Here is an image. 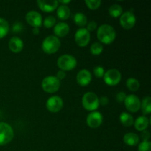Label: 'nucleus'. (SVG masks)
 I'll return each instance as SVG.
<instances>
[{
    "label": "nucleus",
    "instance_id": "f257e3e1",
    "mask_svg": "<svg viewBox=\"0 0 151 151\" xmlns=\"http://www.w3.org/2000/svg\"><path fill=\"white\" fill-rule=\"evenodd\" d=\"M116 36V33L114 28L111 25L107 24L100 25L97 30V37L101 44H112L114 41Z\"/></svg>",
    "mask_w": 151,
    "mask_h": 151
},
{
    "label": "nucleus",
    "instance_id": "f03ea898",
    "mask_svg": "<svg viewBox=\"0 0 151 151\" xmlns=\"http://www.w3.org/2000/svg\"><path fill=\"white\" fill-rule=\"evenodd\" d=\"M60 41L55 35H48L43 41L41 48L43 51L48 55L55 54L60 49Z\"/></svg>",
    "mask_w": 151,
    "mask_h": 151
},
{
    "label": "nucleus",
    "instance_id": "7ed1b4c3",
    "mask_svg": "<svg viewBox=\"0 0 151 151\" xmlns=\"http://www.w3.org/2000/svg\"><path fill=\"white\" fill-rule=\"evenodd\" d=\"M82 104L84 109L88 111H95L100 106L99 97L95 93L88 91L83 96Z\"/></svg>",
    "mask_w": 151,
    "mask_h": 151
},
{
    "label": "nucleus",
    "instance_id": "20e7f679",
    "mask_svg": "<svg viewBox=\"0 0 151 151\" xmlns=\"http://www.w3.org/2000/svg\"><path fill=\"white\" fill-rule=\"evenodd\" d=\"M78 64L77 59L71 55H62L58 58L57 60V65L60 70L72 71L75 69Z\"/></svg>",
    "mask_w": 151,
    "mask_h": 151
},
{
    "label": "nucleus",
    "instance_id": "39448f33",
    "mask_svg": "<svg viewBox=\"0 0 151 151\" xmlns=\"http://www.w3.org/2000/svg\"><path fill=\"white\" fill-rule=\"evenodd\" d=\"M14 131L11 125L4 122H0V146L5 145L13 140Z\"/></svg>",
    "mask_w": 151,
    "mask_h": 151
},
{
    "label": "nucleus",
    "instance_id": "423d86ee",
    "mask_svg": "<svg viewBox=\"0 0 151 151\" xmlns=\"http://www.w3.org/2000/svg\"><path fill=\"white\" fill-rule=\"evenodd\" d=\"M60 86V81L55 76L50 75L43 79L41 82V87L45 92L53 94L58 91Z\"/></svg>",
    "mask_w": 151,
    "mask_h": 151
},
{
    "label": "nucleus",
    "instance_id": "0eeeda50",
    "mask_svg": "<svg viewBox=\"0 0 151 151\" xmlns=\"http://www.w3.org/2000/svg\"><path fill=\"white\" fill-rule=\"evenodd\" d=\"M103 80L106 84L110 86L118 85L122 80V74L118 69H111L105 72Z\"/></svg>",
    "mask_w": 151,
    "mask_h": 151
},
{
    "label": "nucleus",
    "instance_id": "6e6552de",
    "mask_svg": "<svg viewBox=\"0 0 151 151\" xmlns=\"http://www.w3.org/2000/svg\"><path fill=\"white\" fill-rule=\"evenodd\" d=\"M137 19L134 13L131 11H126L122 13L119 16V24L125 29H131L136 24Z\"/></svg>",
    "mask_w": 151,
    "mask_h": 151
},
{
    "label": "nucleus",
    "instance_id": "1a4fd4ad",
    "mask_svg": "<svg viewBox=\"0 0 151 151\" xmlns=\"http://www.w3.org/2000/svg\"><path fill=\"white\" fill-rule=\"evenodd\" d=\"M47 110L51 113H58L63 107V100L59 96H51L49 97L46 103Z\"/></svg>",
    "mask_w": 151,
    "mask_h": 151
},
{
    "label": "nucleus",
    "instance_id": "9d476101",
    "mask_svg": "<svg viewBox=\"0 0 151 151\" xmlns=\"http://www.w3.org/2000/svg\"><path fill=\"white\" fill-rule=\"evenodd\" d=\"M90 39H91L90 32L86 28H80L75 32V41L77 45L79 47H86L89 43Z\"/></svg>",
    "mask_w": 151,
    "mask_h": 151
},
{
    "label": "nucleus",
    "instance_id": "9b49d317",
    "mask_svg": "<svg viewBox=\"0 0 151 151\" xmlns=\"http://www.w3.org/2000/svg\"><path fill=\"white\" fill-rule=\"evenodd\" d=\"M124 103L127 110L131 113H137L139 111L141 107V100L134 94H130L127 96Z\"/></svg>",
    "mask_w": 151,
    "mask_h": 151
},
{
    "label": "nucleus",
    "instance_id": "f8f14e48",
    "mask_svg": "<svg viewBox=\"0 0 151 151\" xmlns=\"http://www.w3.org/2000/svg\"><path fill=\"white\" fill-rule=\"evenodd\" d=\"M26 22L33 28H39L43 24V19L41 13L35 10H30L25 16Z\"/></svg>",
    "mask_w": 151,
    "mask_h": 151
},
{
    "label": "nucleus",
    "instance_id": "ddd939ff",
    "mask_svg": "<svg viewBox=\"0 0 151 151\" xmlns=\"http://www.w3.org/2000/svg\"><path fill=\"white\" fill-rule=\"evenodd\" d=\"M103 114L97 111L91 112L86 118V124L91 128H99L103 123Z\"/></svg>",
    "mask_w": 151,
    "mask_h": 151
},
{
    "label": "nucleus",
    "instance_id": "4468645a",
    "mask_svg": "<svg viewBox=\"0 0 151 151\" xmlns=\"http://www.w3.org/2000/svg\"><path fill=\"white\" fill-rule=\"evenodd\" d=\"M37 4L40 10L47 13L54 11L59 6L58 1L56 0H38Z\"/></svg>",
    "mask_w": 151,
    "mask_h": 151
},
{
    "label": "nucleus",
    "instance_id": "2eb2a0df",
    "mask_svg": "<svg viewBox=\"0 0 151 151\" xmlns=\"http://www.w3.org/2000/svg\"><path fill=\"white\" fill-rule=\"evenodd\" d=\"M76 80L77 82H78V83L80 86H86L89 85L91 80H92L91 73L88 69H81L77 74Z\"/></svg>",
    "mask_w": 151,
    "mask_h": 151
},
{
    "label": "nucleus",
    "instance_id": "dca6fc26",
    "mask_svg": "<svg viewBox=\"0 0 151 151\" xmlns=\"http://www.w3.org/2000/svg\"><path fill=\"white\" fill-rule=\"evenodd\" d=\"M8 47L13 53H19L24 48V42L19 37L13 36L9 40Z\"/></svg>",
    "mask_w": 151,
    "mask_h": 151
},
{
    "label": "nucleus",
    "instance_id": "f3484780",
    "mask_svg": "<svg viewBox=\"0 0 151 151\" xmlns=\"http://www.w3.org/2000/svg\"><path fill=\"white\" fill-rule=\"evenodd\" d=\"M70 28L69 26L65 22H59L55 25L54 33L58 38H63L69 34Z\"/></svg>",
    "mask_w": 151,
    "mask_h": 151
},
{
    "label": "nucleus",
    "instance_id": "a211bd4d",
    "mask_svg": "<svg viewBox=\"0 0 151 151\" xmlns=\"http://www.w3.org/2000/svg\"><path fill=\"white\" fill-rule=\"evenodd\" d=\"M150 124V121H149L148 118L146 116H140L134 121V127H135L136 130L138 131H146L147 129Z\"/></svg>",
    "mask_w": 151,
    "mask_h": 151
},
{
    "label": "nucleus",
    "instance_id": "6ab92c4d",
    "mask_svg": "<svg viewBox=\"0 0 151 151\" xmlns=\"http://www.w3.org/2000/svg\"><path fill=\"white\" fill-rule=\"evenodd\" d=\"M123 141L128 146H136L139 143V137L135 133H127L124 135Z\"/></svg>",
    "mask_w": 151,
    "mask_h": 151
},
{
    "label": "nucleus",
    "instance_id": "aec40b11",
    "mask_svg": "<svg viewBox=\"0 0 151 151\" xmlns=\"http://www.w3.org/2000/svg\"><path fill=\"white\" fill-rule=\"evenodd\" d=\"M71 15L70 8L67 5H59L57 8V16L60 20H67Z\"/></svg>",
    "mask_w": 151,
    "mask_h": 151
},
{
    "label": "nucleus",
    "instance_id": "412c9836",
    "mask_svg": "<svg viewBox=\"0 0 151 151\" xmlns=\"http://www.w3.org/2000/svg\"><path fill=\"white\" fill-rule=\"evenodd\" d=\"M119 121L125 127H131L134 125V119L132 115L127 112H122L119 115Z\"/></svg>",
    "mask_w": 151,
    "mask_h": 151
},
{
    "label": "nucleus",
    "instance_id": "4be33fe9",
    "mask_svg": "<svg viewBox=\"0 0 151 151\" xmlns=\"http://www.w3.org/2000/svg\"><path fill=\"white\" fill-rule=\"evenodd\" d=\"M74 22L78 27H80L81 28H83V27L86 26V24H88V19L85 14L81 13V12H78V13H75L74 16Z\"/></svg>",
    "mask_w": 151,
    "mask_h": 151
},
{
    "label": "nucleus",
    "instance_id": "5701e85b",
    "mask_svg": "<svg viewBox=\"0 0 151 151\" xmlns=\"http://www.w3.org/2000/svg\"><path fill=\"white\" fill-rule=\"evenodd\" d=\"M143 114H150L151 112V98L150 97H145L141 102V107Z\"/></svg>",
    "mask_w": 151,
    "mask_h": 151
},
{
    "label": "nucleus",
    "instance_id": "b1692460",
    "mask_svg": "<svg viewBox=\"0 0 151 151\" xmlns=\"http://www.w3.org/2000/svg\"><path fill=\"white\" fill-rule=\"evenodd\" d=\"M109 13L111 17L118 18L122 14V7L118 4H114L109 7Z\"/></svg>",
    "mask_w": 151,
    "mask_h": 151
},
{
    "label": "nucleus",
    "instance_id": "393cba45",
    "mask_svg": "<svg viewBox=\"0 0 151 151\" xmlns=\"http://www.w3.org/2000/svg\"><path fill=\"white\" fill-rule=\"evenodd\" d=\"M126 86L130 91H137L139 89L140 83L139 81L136 78H130L127 80L126 81Z\"/></svg>",
    "mask_w": 151,
    "mask_h": 151
},
{
    "label": "nucleus",
    "instance_id": "a878e982",
    "mask_svg": "<svg viewBox=\"0 0 151 151\" xmlns=\"http://www.w3.org/2000/svg\"><path fill=\"white\" fill-rule=\"evenodd\" d=\"M9 24L3 18H0V39L7 35L9 32Z\"/></svg>",
    "mask_w": 151,
    "mask_h": 151
},
{
    "label": "nucleus",
    "instance_id": "bb28decb",
    "mask_svg": "<svg viewBox=\"0 0 151 151\" xmlns=\"http://www.w3.org/2000/svg\"><path fill=\"white\" fill-rule=\"evenodd\" d=\"M103 52V46L100 42H94L90 47V52L93 55H100Z\"/></svg>",
    "mask_w": 151,
    "mask_h": 151
},
{
    "label": "nucleus",
    "instance_id": "cd10ccee",
    "mask_svg": "<svg viewBox=\"0 0 151 151\" xmlns=\"http://www.w3.org/2000/svg\"><path fill=\"white\" fill-rule=\"evenodd\" d=\"M84 2L86 4L88 8L92 10H97L100 7L102 4V1L100 0H86Z\"/></svg>",
    "mask_w": 151,
    "mask_h": 151
},
{
    "label": "nucleus",
    "instance_id": "c85d7f7f",
    "mask_svg": "<svg viewBox=\"0 0 151 151\" xmlns=\"http://www.w3.org/2000/svg\"><path fill=\"white\" fill-rule=\"evenodd\" d=\"M56 24V19L53 16H49L43 21V25L46 28H51Z\"/></svg>",
    "mask_w": 151,
    "mask_h": 151
},
{
    "label": "nucleus",
    "instance_id": "c756f323",
    "mask_svg": "<svg viewBox=\"0 0 151 151\" xmlns=\"http://www.w3.org/2000/svg\"><path fill=\"white\" fill-rule=\"evenodd\" d=\"M138 151H151V143L150 141H142L139 143Z\"/></svg>",
    "mask_w": 151,
    "mask_h": 151
},
{
    "label": "nucleus",
    "instance_id": "7c9ffc66",
    "mask_svg": "<svg viewBox=\"0 0 151 151\" xmlns=\"http://www.w3.org/2000/svg\"><path fill=\"white\" fill-rule=\"evenodd\" d=\"M105 74L104 68L100 66H97L94 69V75L97 78H103V75Z\"/></svg>",
    "mask_w": 151,
    "mask_h": 151
},
{
    "label": "nucleus",
    "instance_id": "2f4dec72",
    "mask_svg": "<svg viewBox=\"0 0 151 151\" xmlns=\"http://www.w3.org/2000/svg\"><path fill=\"white\" fill-rule=\"evenodd\" d=\"M24 29V25L22 24V23L21 22H15L13 25V27H12V30L13 32H20L23 30Z\"/></svg>",
    "mask_w": 151,
    "mask_h": 151
},
{
    "label": "nucleus",
    "instance_id": "473e14b6",
    "mask_svg": "<svg viewBox=\"0 0 151 151\" xmlns=\"http://www.w3.org/2000/svg\"><path fill=\"white\" fill-rule=\"evenodd\" d=\"M97 22L95 21H91V22H88L86 24V29L88 31V32H92V31H94L95 29H97Z\"/></svg>",
    "mask_w": 151,
    "mask_h": 151
},
{
    "label": "nucleus",
    "instance_id": "72a5a7b5",
    "mask_svg": "<svg viewBox=\"0 0 151 151\" xmlns=\"http://www.w3.org/2000/svg\"><path fill=\"white\" fill-rule=\"evenodd\" d=\"M127 95L124 91H119V93H117L116 95V100L118 103H124L125 101V98H126Z\"/></svg>",
    "mask_w": 151,
    "mask_h": 151
},
{
    "label": "nucleus",
    "instance_id": "f704fd0d",
    "mask_svg": "<svg viewBox=\"0 0 151 151\" xmlns=\"http://www.w3.org/2000/svg\"><path fill=\"white\" fill-rule=\"evenodd\" d=\"M66 72H64V71H62V70H59L55 75V77L59 80V81L64 79V78H66Z\"/></svg>",
    "mask_w": 151,
    "mask_h": 151
},
{
    "label": "nucleus",
    "instance_id": "c9c22d12",
    "mask_svg": "<svg viewBox=\"0 0 151 151\" xmlns=\"http://www.w3.org/2000/svg\"><path fill=\"white\" fill-rule=\"evenodd\" d=\"M150 133H149V131H147V130L146 131H144L142 132V134H141V137H142V141H149V139H150Z\"/></svg>",
    "mask_w": 151,
    "mask_h": 151
},
{
    "label": "nucleus",
    "instance_id": "e433bc0d",
    "mask_svg": "<svg viewBox=\"0 0 151 151\" xmlns=\"http://www.w3.org/2000/svg\"><path fill=\"white\" fill-rule=\"evenodd\" d=\"M99 103H100V105L105 106L106 105H108V103H109V99L106 96H103V97H101L100 98H99Z\"/></svg>",
    "mask_w": 151,
    "mask_h": 151
},
{
    "label": "nucleus",
    "instance_id": "4c0bfd02",
    "mask_svg": "<svg viewBox=\"0 0 151 151\" xmlns=\"http://www.w3.org/2000/svg\"><path fill=\"white\" fill-rule=\"evenodd\" d=\"M39 28H33V29H32V33L34 35H38V34H39Z\"/></svg>",
    "mask_w": 151,
    "mask_h": 151
},
{
    "label": "nucleus",
    "instance_id": "58836bf2",
    "mask_svg": "<svg viewBox=\"0 0 151 151\" xmlns=\"http://www.w3.org/2000/svg\"><path fill=\"white\" fill-rule=\"evenodd\" d=\"M71 2V1L67 0V1H58V3H61L63 5H66V4H69Z\"/></svg>",
    "mask_w": 151,
    "mask_h": 151
}]
</instances>
